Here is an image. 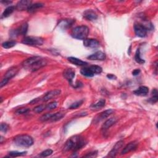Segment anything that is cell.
I'll return each instance as SVG.
<instances>
[{"label": "cell", "mask_w": 158, "mask_h": 158, "mask_svg": "<svg viewBox=\"0 0 158 158\" xmlns=\"http://www.w3.org/2000/svg\"><path fill=\"white\" fill-rule=\"evenodd\" d=\"M52 115H53V113H47L45 114L40 118V120L42 122H45L47 121H49L51 119Z\"/></svg>", "instance_id": "32"}, {"label": "cell", "mask_w": 158, "mask_h": 158, "mask_svg": "<svg viewBox=\"0 0 158 158\" xmlns=\"http://www.w3.org/2000/svg\"><path fill=\"white\" fill-rule=\"evenodd\" d=\"M8 82H9V80H6L5 79H3L2 80V81H1V84H0V87H1V88H2L3 87V86L6 85L8 83Z\"/></svg>", "instance_id": "40"}, {"label": "cell", "mask_w": 158, "mask_h": 158, "mask_svg": "<svg viewBox=\"0 0 158 158\" xmlns=\"http://www.w3.org/2000/svg\"><path fill=\"white\" fill-rule=\"evenodd\" d=\"M137 145H138V143L135 141L128 143V144L124 147V149L122 150V151L121 152V155H126L129 152L136 150V148L137 147Z\"/></svg>", "instance_id": "16"}, {"label": "cell", "mask_w": 158, "mask_h": 158, "mask_svg": "<svg viewBox=\"0 0 158 158\" xmlns=\"http://www.w3.org/2000/svg\"><path fill=\"white\" fill-rule=\"evenodd\" d=\"M157 94H158V92H157V90L156 89H154L152 90V97L149 99V102H150L152 104H154V103H157V100H158V96H157Z\"/></svg>", "instance_id": "27"}, {"label": "cell", "mask_w": 158, "mask_h": 158, "mask_svg": "<svg viewBox=\"0 0 158 158\" xmlns=\"http://www.w3.org/2000/svg\"><path fill=\"white\" fill-rule=\"evenodd\" d=\"M149 92V89L148 87H145V86H141L137 90H135L133 92L134 94L137 96H140V97H145L146 96Z\"/></svg>", "instance_id": "17"}, {"label": "cell", "mask_w": 158, "mask_h": 158, "mask_svg": "<svg viewBox=\"0 0 158 158\" xmlns=\"http://www.w3.org/2000/svg\"><path fill=\"white\" fill-rule=\"evenodd\" d=\"M27 152H19V151H11L9 152V155L11 157H18L25 155Z\"/></svg>", "instance_id": "33"}, {"label": "cell", "mask_w": 158, "mask_h": 158, "mask_svg": "<svg viewBox=\"0 0 158 158\" xmlns=\"http://www.w3.org/2000/svg\"><path fill=\"white\" fill-rule=\"evenodd\" d=\"M89 68L91 69V70H92L93 71V72L95 74H101L102 72V68H101V67H99L98 66H90Z\"/></svg>", "instance_id": "30"}, {"label": "cell", "mask_w": 158, "mask_h": 158, "mask_svg": "<svg viewBox=\"0 0 158 158\" xmlns=\"http://www.w3.org/2000/svg\"><path fill=\"white\" fill-rule=\"evenodd\" d=\"M41 58V57H40V56H33V57H30V58H28L23 61L22 65L25 69L30 70L31 67L36 62L39 61Z\"/></svg>", "instance_id": "7"}, {"label": "cell", "mask_w": 158, "mask_h": 158, "mask_svg": "<svg viewBox=\"0 0 158 158\" xmlns=\"http://www.w3.org/2000/svg\"><path fill=\"white\" fill-rule=\"evenodd\" d=\"M16 45V42L14 41H8L2 43V46L5 49L11 48L15 46Z\"/></svg>", "instance_id": "29"}, {"label": "cell", "mask_w": 158, "mask_h": 158, "mask_svg": "<svg viewBox=\"0 0 158 158\" xmlns=\"http://www.w3.org/2000/svg\"><path fill=\"white\" fill-rule=\"evenodd\" d=\"M15 9H16V7H14L13 6L8 7L3 12L1 18H6L9 17V16H11V14L14 12V10H15Z\"/></svg>", "instance_id": "25"}, {"label": "cell", "mask_w": 158, "mask_h": 158, "mask_svg": "<svg viewBox=\"0 0 158 158\" xmlns=\"http://www.w3.org/2000/svg\"><path fill=\"white\" fill-rule=\"evenodd\" d=\"M140 73V69H135L134 70L133 72H132V75L133 76H137L138 75H139Z\"/></svg>", "instance_id": "41"}, {"label": "cell", "mask_w": 158, "mask_h": 158, "mask_svg": "<svg viewBox=\"0 0 158 158\" xmlns=\"http://www.w3.org/2000/svg\"><path fill=\"white\" fill-rule=\"evenodd\" d=\"M46 105L40 104L33 108V111L36 113H41L46 109Z\"/></svg>", "instance_id": "31"}, {"label": "cell", "mask_w": 158, "mask_h": 158, "mask_svg": "<svg viewBox=\"0 0 158 158\" xmlns=\"http://www.w3.org/2000/svg\"><path fill=\"white\" fill-rule=\"evenodd\" d=\"M43 5L44 4L43 3H36L34 4H32L31 5L28 7V8L27 9V11L29 13L34 12L35 11H36L37 10V9H40L42 7H43Z\"/></svg>", "instance_id": "22"}, {"label": "cell", "mask_w": 158, "mask_h": 158, "mask_svg": "<svg viewBox=\"0 0 158 158\" xmlns=\"http://www.w3.org/2000/svg\"><path fill=\"white\" fill-rule=\"evenodd\" d=\"M88 59L92 61H103L106 59V55L103 52L97 51L88 56Z\"/></svg>", "instance_id": "12"}, {"label": "cell", "mask_w": 158, "mask_h": 158, "mask_svg": "<svg viewBox=\"0 0 158 158\" xmlns=\"http://www.w3.org/2000/svg\"><path fill=\"white\" fill-rule=\"evenodd\" d=\"M11 3H12L11 1H1V3L4 4H5V5H6V4H10Z\"/></svg>", "instance_id": "43"}, {"label": "cell", "mask_w": 158, "mask_h": 158, "mask_svg": "<svg viewBox=\"0 0 158 158\" xmlns=\"http://www.w3.org/2000/svg\"><path fill=\"white\" fill-rule=\"evenodd\" d=\"M89 33V28L85 26H80L75 27L72 30L71 36L77 40H85Z\"/></svg>", "instance_id": "2"}, {"label": "cell", "mask_w": 158, "mask_h": 158, "mask_svg": "<svg viewBox=\"0 0 158 158\" xmlns=\"http://www.w3.org/2000/svg\"><path fill=\"white\" fill-rule=\"evenodd\" d=\"M57 103L56 101H53L46 105V109L47 110H48V111H51V110L55 109L57 107Z\"/></svg>", "instance_id": "35"}, {"label": "cell", "mask_w": 158, "mask_h": 158, "mask_svg": "<svg viewBox=\"0 0 158 158\" xmlns=\"http://www.w3.org/2000/svg\"><path fill=\"white\" fill-rule=\"evenodd\" d=\"M13 142L18 146L30 147L33 144V140L30 135H20L14 138Z\"/></svg>", "instance_id": "3"}, {"label": "cell", "mask_w": 158, "mask_h": 158, "mask_svg": "<svg viewBox=\"0 0 158 158\" xmlns=\"http://www.w3.org/2000/svg\"><path fill=\"white\" fill-rule=\"evenodd\" d=\"M28 30V24L26 23H23L21 27L16 28L11 32L10 35L12 37H16L19 35H25Z\"/></svg>", "instance_id": "5"}, {"label": "cell", "mask_w": 158, "mask_h": 158, "mask_svg": "<svg viewBox=\"0 0 158 158\" xmlns=\"http://www.w3.org/2000/svg\"><path fill=\"white\" fill-rule=\"evenodd\" d=\"M68 59L70 62V63H72L76 66H86V65L88 64V63H86V62L80 60L78 58H77V57H68Z\"/></svg>", "instance_id": "19"}, {"label": "cell", "mask_w": 158, "mask_h": 158, "mask_svg": "<svg viewBox=\"0 0 158 158\" xmlns=\"http://www.w3.org/2000/svg\"><path fill=\"white\" fill-rule=\"evenodd\" d=\"M19 72V69L17 67H12V68L8 69V70L6 72L5 75H4V77L3 79H5L8 80H9L13 78Z\"/></svg>", "instance_id": "14"}, {"label": "cell", "mask_w": 158, "mask_h": 158, "mask_svg": "<svg viewBox=\"0 0 158 158\" xmlns=\"http://www.w3.org/2000/svg\"><path fill=\"white\" fill-rule=\"evenodd\" d=\"M0 130L2 132L6 133L9 130V126L7 124L5 123H1V127H0Z\"/></svg>", "instance_id": "38"}, {"label": "cell", "mask_w": 158, "mask_h": 158, "mask_svg": "<svg viewBox=\"0 0 158 158\" xmlns=\"http://www.w3.org/2000/svg\"><path fill=\"white\" fill-rule=\"evenodd\" d=\"M134 31L137 37L140 38H144L147 35L148 28L143 25L140 23H136L134 26Z\"/></svg>", "instance_id": "6"}, {"label": "cell", "mask_w": 158, "mask_h": 158, "mask_svg": "<svg viewBox=\"0 0 158 158\" xmlns=\"http://www.w3.org/2000/svg\"><path fill=\"white\" fill-rule=\"evenodd\" d=\"M107 77H108L109 79H110V80H114V79H116V76H115V75H113V74H108V75H107Z\"/></svg>", "instance_id": "42"}, {"label": "cell", "mask_w": 158, "mask_h": 158, "mask_svg": "<svg viewBox=\"0 0 158 158\" xmlns=\"http://www.w3.org/2000/svg\"><path fill=\"white\" fill-rule=\"evenodd\" d=\"M80 73L83 75L87 77H92L95 75V74L90 68H84L80 70Z\"/></svg>", "instance_id": "24"}, {"label": "cell", "mask_w": 158, "mask_h": 158, "mask_svg": "<svg viewBox=\"0 0 158 158\" xmlns=\"http://www.w3.org/2000/svg\"><path fill=\"white\" fill-rule=\"evenodd\" d=\"M105 103H106L105 99H100L98 102H97L95 104H93L90 108L93 110H98L103 108L105 106Z\"/></svg>", "instance_id": "23"}, {"label": "cell", "mask_w": 158, "mask_h": 158, "mask_svg": "<svg viewBox=\"0 0 158 158\" xmlns=\"http://www.w3.org/2000/svg\"><path fill=\"white\" fill-rule=\"evenodd\" d=\"M43 39L37 37H27L23 38L22 43L29 46H41L43 44Z\"/></svg>", "instance_id": "4"}, {"label": "cell", "mask_w": 158, "mask_h": 158, "mask_svg": "<svg viewBox=\"0 0 158 158\" xmlns=\"http://www.w3.org/2000/svg\"><path fill=\"white\" fill-rule=\"evenodd\" d=\"M83 45L86 47L91 48H96L99 46V43L95 39L92 38H86L83 40Z\"/></svg>", "instance_id": "10"}, {"label": "cell", "mask_w": 158, "mask_h": 158, "mask_svg": "<svg viewBox=\"0 0 158 158\" xmlns=\"http://www.w3.org/2000/svg\"><path fill=\"white\" fill-rule=\"evenodd\" d=\"M86 142L83 138L80 136L75 135L70 138L65 143L63 148V152H68L70 150L77 151L83 147Z\"/></svg>", "instance_id": "1"}, {"label": "cell", "mask_w": 158, "mask_h": 158, "mask_svg": "<svg viewBox=\"0 0 158 158\" xmlns=\"http://www.w3.org/2000/svg\"><path fill=\"white\" fill-rule=\"evenodd\" d=\"M65 116V114L64 112H58L56 113H54L51 119H50V121L51 122H56L57 121H59L61 119L63 118Z\"/></svg>", "instance_id": "26"}, {"label": "cell", "mask_w": 158, "mask_h": 158, "mask_svg": "<svg viewBox=\"0 0 158 158\" xmlns=\"http://www.w3.org/2000/svg\"><path fill=\"white\" fill-rule=\"evenodd\" d=\"M75 21L70 20V19H65V20H63L60 21L59 23V27L62 28V29H67L70 26H72L73 23H74Z\"/></svg>", "instance_id": "18"}, {"label": "cell", "mask_w": 158, "mask_h": 158, "mask_svg": "<svg viewBox=\"0 0 158 158\" xmlns=\"http://www.w3.org/2000/svg\"><path fill=\"white\" fill-rule=\"evenodd\" d=\"M117 121V119L115 117H112L108 119V120H107L106 122H105L103 124V125L102 126V127H101L102 130H107V129H108L109 128L112 126L114 124H116Z\"/></svg>", "instance_id": "20"}, {"label": "cell", "mask_w": 158, "mask_h": 158, "mask_svg": "<svg viewBox=\"0 0 158 158\" xmlns=\"http://www.w3.org/2000/svg\"><path fill=\"white\" fill-rule=\"evenodd\" d=\"M83 17L85 19L90 21H95L98 18V15L92 9H88L83 12Z\"/></svg>", "instance_id": "11"}, {"label": "cell", "mask_w": 158, "mask_h": 158, "mask_svg": "<svg viewBox=\"0 0 158 158\" xmlns=\"http://www.w3.org/2000/svg\"><path fill=\"white\" fill-rule=\"evenodd\" d=\"M97 156V151H94L92 152H90L89 154L84 156L83 157H95Z\"/></svg>", "instance_id": "39"}, {"label": "cell", "mask_w": 158, "mask_h": 158, "mask_svg": "<svg viewBox=\"0 0 158 158\" xmlns=\"http://www.w3.org/2000/svg\"><path fill=\"white\" fill-rule=\"evenodd\" d=\"M3 137H1V143H3Z\"/></svg>", "instance_id": "44"}, {"label": "cell", "mask_w": 158, "mask_h": 158, "mask_svg": "<svg viewBox=\"0 0 158 158\" xmlns=\"http://www.w3.org/2000/svg\"><path fill=\"white\" fill-rule=\"evenodd\" d=\"M52 150H50V149H48V150H46L44 151H43L40 153V156L41 157H47V156H49L50 155H52Z\"/></svg>", "instance_id": "36"}, {"label": "cell", "mask_w": 158, "mask_h": 158, "mask_svg": "<svg viewBox=\"0 0 158 158\" xmlns=\"http://www.w3.org/2000/svg\"><path fill=\"white\" fill-rule=\"evenodd\" d=\"M135 60L136 61L137 63L143 64L145 63V60L143 59L141 56H140V49H138L135 52Z\"/></svg>", "instance_id": "28"}, {"label": "cell", "mask_w": 158, "mask_h": 158, "mask_svg": "<svg viewBox=\"0 0 158 158\" xmlns=\"http://www.w3.org/2000/svg\"><path fill=\"white\" fill-rule=\"evenodd\" d=\"M61 90H51L50 92L46 93L45 95L43 98L42 101H48L49 100L56 98L57 96H59L61 94Z\"/></svg>", "instance_id": "8"}, {"label": "cell", "mask_w": 158, "mask_h": 158, "mask_svg": "<svg viewBox=\"0 0 158 158\" xmlns=\"http://www.w3.org/2000/svg\"><path fill=\"white\" fill-rule=\"evenodd\" d=\"M64 77L69 81V82L72 85V83L73 79L75 77V71L72 69H66L63 73Z\"/></svg>", "instance_id": "15"}, {"label": "cell", "mask_w": 158, "mask_h": 158, "mask_svg": "<svg viewBox=\"0 0 158 158\" xmlns=\"http://www.w3.org/2000/svg\"><path fill=\"white\" fill-rule=\"evenodd\" d=\"M123 145H124L123 141H119L117 142L116 143V145H115L113 147L112 150L109 152V153L108 154V156L112 157L116 156L117 154L118 151L120 150L121 148L122 147Z\"/></svg>", "instance_id": "13"}, {"label": "cell", "mask_w": 158, "mask_h": 158, "mask_svg": "<svg viewBox=\"0 0 158 158\" xmlns=\"http://www.w3.org/2000/svg\"><path fill=\"white\" fill-rule=\"evenodd\" d=\"M29 111V109L28 108H20L17 109L16 113L17 114H26L27 112H28Z\"/></svg>", "instance_id": "37"}, {"label": "cell", "mask_w": 158, "mask_h": 158, "mask_svg": "<svg viewBox=\"0 0 158 158\" xmlns=\"http://www.w3.org/2000/svg\"><path fill=\"white\" fill-rule=\"evenodd\" d=\"M114 110L113 109H108L106 110V111H104L103 112H102L101 113H100V114L98 116V119H97V122L100 121L101 120H103V119L107 118L108 117H109V116H111V115L114 112Z\"/></svg>", "instance_id": "21"}, {"label": "cell", "mask_w": 158, "mask_h": 158, "mask_svg": "<svg viewBox=\"0 0 158 158\" xmlns=\"http://www.w3.org/2000/svg\"><path fill=\"white\" fill-rule=\"evenodd\" d=\"M32 4V1L29 0H22L17 3L16 6V9L18 11H24L27 10Z\"/></svg>", "instance_id": "9"}, {"label": "cell", "mask_w": 158, "mask_h": 158, "mask_svg": "<svg viewBox=\"0 0 158 158\" xmlns=\"http://www.w3.org/2000/svg\"><path fill=\"white\" fill-rule=\"evenodd\" d=\"M83 100H80V101H76V102L74 103L73 104H72L70 105V107H69V109H74L78 108L79 107H80L81 106V105H82L83 104Z\"/></svg>", "instance_id": "34"}]
</instances>
